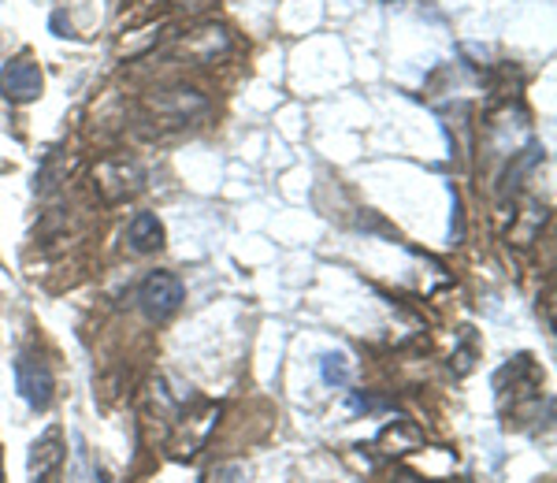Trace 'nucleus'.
Instances as JSON below:
<instances>
[{
	"mask_svg": "<svg viewBox=\"0 0 557 483\" xmlns=\"http://www.w3.org/2000/svg\"><path fill=\"white\" fill-rule=\"evenodd\" d=\"M146 190V172L134 157H108L94 168V194L104 205H123Z\"/></svg>",
	"mask_w": 557,
	"mask_h": 483,
	"instance_id": "1",
	"label": "nucleus"
},
{
	"mask_svg": "<svg viewBox=\"0 0 557 483\" xmlns=\"http://www.w3.org/2000/svg\"><path fill=\"white\" fill-rule=\"evenodd\" d=\"M183 301H186V286L175 272H149L138 286V309L146 312L152 324L172 320Z\"/></svg>",
	"mask_w": 557,
	"mask_h": 483,
	"instance_id": "2",
	"label": "nucleus"
},
{
	"mask_svg": "<svg viewBox=\"0 0 557 483\" xmlns=\"http://www.w3.org/2000/svg\"><path fill=\"white\" fill-rule=\"evenodd\" d=\"M152 115L149 120L157 127H190L194 115L205 112V97L190 86H175V89H160L149 101Z\"/></svg>",
	"mask_w": 557,
	"mask_h": 483,
	"instance_id": "3",
	"label": "nucleus"
},
{
	"mask_svg": "<svg viewBox=\"0 0 557 483\" xmlns=\"http://www.w3.org/2000/svg\"><path fill=\"white\" fill-rule=\"evenodd\" d=\"M64 461H67V443L60 428H49L41 439H34L30 458H26V476L30 483H64Z\"/></svg>",
	"mask_w": 557,
	"mask_h": 483,
	"instance_id": "4",
	"label": "nucleus"
},
{
	"mask_svg": "<svg viewBox=\"0 0 557 483\" xmlns=\"http://www.w3.org/2000/svg\"><path fill=\"white\" fill-rule=\"evenodd\" d=\"M215 420H220V406H209V401H197L194 413H178L172 420V450L175 454H197L205 443H209Z\"/></svg>",
	"mask_w": 557,
	"mask_h": 483,
	"instance_id": "5",
	"label": "nucleus"
},
{
	"mask_svg": "<svg viewBox=\"0 0 557 483\" xmlns=\"http://www.w3.org/2000/svg\"><path fill=\"white\" fill-rule=\"evenodd\" d=\"M15 387H20L23 401L34 409V413H45V409L52 406L57 383H52L49 364H41L38 357H30V354H20L15 357Z\"/></svg>",
	"mask_w": 557,
	"mask_h": 483,
	"instance_id": "6",
	"label": "nucleus"
},
{
	"mask_svg": "<svg viewBox=\"0 0 557 483\" xmlns=\"http://www.w3.org/2000/svg\"><path fill=\"white\" fill-rule=\"evenodd\" d=\"M41 89H45V75H41L38 60L15 57V60H8L4 71H0V94H4V101L30 104L41 97Z\"/></svg>",
	"mask_w": 557,
	"mask_h": 483,
	"instance_id": "7",
	"label": "nucleus"
},
{
	"mask_svg": "<svg viewBox=\"0 0 557 483\" xmlns=\"http://www.w3.org/2000/svg\"><path fill=\"white\" fill-rule=\"evenodd\" d=\"M375 446H380L386 458H401V454H409V450H420V446H424V435H420V428L412 424V420L398 417L383 428Z\"/></svg>",
	"mask_w": 557,
	"mask_h": 483,
	"instance_id": "8",
	"label": "nucleus"
},
{
	"mask_svg": "<svg viewBox=\"0 0 557 483\" xmlns=\"http://www.w3.org/2000/svg\"><path fill=\"white\" fill-rule=\"evenodd\" d=\"M231 49V38H227V26H201V30H194L190 38L183 41V52L197 64H212L215 57H223V52Z\"/></svg>",
	"mask_w": 557,
	"mask_h": 483,
	"instance_id": "9",
	"label": "nucleus"
},
{
	"mask_svg": "<svg viewBox=\"0 0 557 483\" xmlns=\"http://www.w3.org/2000/svg\"><path fill=\"white\" fill-rule=\"evenodd\" d=\"M164 223L157 220V212H134V220L127 223V246L134 253H157L164 249Z\"/></svg>",
	"mask_w": 557,
	"mask_h": 483,
	"instance_id": "10",
	"label": "nucleus"
},
{
	"mask_svg": "<svg viewBox=\"0 0 557 483\" xmlns=\"http://www.w3.org/2000/svg\"><path fill=\"white\" fill-rule=\"evenodd\" d=\"M320 375H323L327 387H349V383H354V364H349V357L343 350L323 354L320 357Z\"/></svg>",
	"mask_w": 557,
	"mask_h": 483,
	"instance_id": "11",
	"label": "nucleus"
},
{
	"mask_svg": "<svg viewBox=\"0 0 557 483\" xmlns=\"http://www.w3.org/2000/svg\"><path fill=\"white\" fill-rule=\"evenodd\" d=\"M209 483H249V472H246V465L227 461V465H220V469H212Z\"/></svg>",
	"mask_w": 557,
	"mask_h": 483,
	"instance_id": "12",
	"label": "nucleus"
},
{
	"mask_svg": "<svg viewBox=\"0 0 557 483\" xmlns=\"http://www.w3.org/2000/svg\"><path fill=\"white\" fill-rule=\"evenodd\" d=\"M183 8H190V12H201V8H209L212 0H178Z\"/></svg>",
	"mask_w": 557,
	"mask_h": 483,
	"instance_id": "13",
	"label": "nucleus"
},
{
	"mask_svg": "<svg viewBox=\"0 0 557 483\" xmlns=\"http://www.w3.org/2000/svg\"><path fill=\"white\" fill-rule=\"evenodd\" d=\"M0 483H8V476H4V450H0Z\"/></svg>",
	"mask_w": 557,
	"mask_h": 483,
	"instance_id": "14",
	"label": "nucleus"
}]
</instances>
